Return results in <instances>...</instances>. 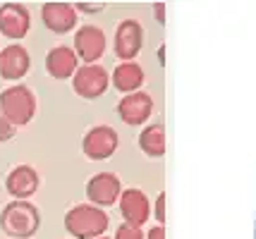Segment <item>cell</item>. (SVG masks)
<instances>
[{
	"label": "cell",
	"instance_id": "obj_1",
	"mask_svg": "<svg viewBox=\"0 0 256 239\" xmlns=\"http://www.w3.org/2000/svg\"><path fill=\"white\" fill-rule=\"evenodd\" d=\"M110 228V218L103 208L77 204L65 213V230L74 239H98Z\"/></svg>",
	"mask_w": 256,
	"mask_h": 239
},
{
	"label": "cell",
	"instance_id": "obj_2",
	"mask_svg": "<svg viewBox=\"0 0 256 239\" xmlns=\"http://www.w3.org/2000/svg\"><path fill=\"white\" fill-rule=\"evenodd\" d=\"M41 228V211L32 201H10L0 213V230L10 239H29Z\"/></svg>",
	"mask_w": 256,
	"mask_h": 239
},
{
	"label": "cell",
	"instance_id": "obj_3",
	"mask_svg": "<svg viewBox=\"0 0 256 239\" xmlns=\"http://www.w3.org/2000/svg\"><path fill=\"white\" fill-rule=\"evenodd\" d=\"M0 113L14 127H26L36 115V96L24 84H12L0 93Z\"/></svg>",
	"mask_w": 256,
	"mask_h": 239
},
{
	"label": "cell",
	"instance_id": "obj_4",
	"mask_svg": "<svg viewBox=\"0 0 256 239\" xmlns=\"http://www.w3.org/2000/svg\"><path fill=\"white\" fill-rule=\"evenodd\" d=\"M110 86V72L103 65H79L72 77V89L84 101H96Z\"/></svg>",
	"mask_w": 256,
	"mask_h": 239
},
{
	"label": "cell",
	"instance_id": "obj_5",
	"mask_svg": "<svg viewBox=\"0 0 256 239\" xmlns=\"http://www.w3.org/2000/svg\"><path fill=\"white\" fill-rule=\"evenodd\" d=\"M120 146V137L110 125H94L82 139V153L89 160H106Z\"/></svg>",
	"mask_w": 256,
	"mask_h": 239
},
{
	"label": "cell",
	"instance_id": "obj_6",
	"mask_svg": "<svg viewBox=\"0 0 256 239\" xmlns=\"http://www.w3.org/2000/svg\"><path fill=\"white\" fill-rule=\"evenodd\" d=\"M106 46H108V41H106L103 29L94 26V24H82L74 31L72 50L77 53L79 62H84V65H98V60L106 53Z\"/></svg>",
	"mask_w": 256,
	"mask_h": 239
},
{
	"label": "cell",
	"instance_id": "obj_7",
	"mask_svg": "<svg viewBox=\"0 0 256 239\" xmlns=\"http://www.w3.org/2000/svg\"><path fill=\"white\" fill-rule=\"evenodd\" d=\"M120 194H122V182L115 172H96L86 182V199L96 208L115 206L120 201Z\"/></svg>",
	"mask_w": 256,
	"mask_h": 239
},
{
	"label": "cell",
	"instance_id": "obj_8",
	"mask_svg": "<svg viewBox=\"0 0 256 239\" xmlns=\"http://www.w3.org/2000/svg\"><path fill=\"white\" fill-rule=\"evenodd\" d=\"M144 46V29L136 19H122L115 29V38H112V50L118 60L122 62H134V57L142 53Z\"/></svg>",
	"mask_w": 256,
	"mask_h": 239
},
{
	"label": "cell",
	"instance_id": "obj_9",
	"mask_svg": "<svg viewBox=\"0 0 256 239\" xmlns=\"http://www.w3.org/2000/svg\"><path fill=\"white\" fill-rule=\"evenodd\" d=\"M32 29V12L22 2L0 5V36L10 41H22Z\"/></svg>",
	"mask_w": 256,
	"mask_h": 239
},
{
	"label": "cell",
	"instance_id": "obj_10",
	"mask_svg": "<svg viewBox=\"0 0 256 239\" xmlns=\"http://www.w3.org/2000/svg\"><path fill=\"white\" fill-rule=\"evenodd\" d=\"M154 108H156V103L151 98V93L134 91V93H127V96L120 98V103H118V115H120V120H122L124 125L139 127V125H146V120H151Z\"/></svg>",
	"mask_w": 256,
	"mask_h": 239
},
{
	"label": "cell",
	"instance_id": "obj_11",
	"mask_svg": "<svg viewBox=\"0 0 256 239\" xmlns=\"http://www.w3.org/2000/svg\"><path fill=\"white\" fill-rule=\"evenodd\" d=\"M120 216L127 225H134V228H144L146 223L151 220V201L142 189L136 187H130V189H122L120 194Z\"/></svg>",
	"mask_w": 256,
	"mask_h": 239
},
{
	"label": "cell",
	"instance_id": "obj_12",
	"mask_svg": "<svg viewBox=\"0 0 256 239\" xmlns=\"http://www.w3.org/2000/svg\"><path fill=\"white\" fill-rule=\"evenodd\" d=\"M41 22H44V26L48 31L62 36L74 31V26L79 24V14L72 2H44Z\"/></svg>",
	"mask_w": 256,
	"mask_h": 239
},
{
	"label": "cell",
	"instance_id": "obj_13",
	"mask_svg": "<svg viewBox=\"0 0 256 239\" xmlns=\"http://www.w3.org/2000/svg\"><path fill=\"white\" fill-rule=\"evenodd\" d=\"M41 175L32 165H17L5 177V192L12 196V201H29V196L38 192Z\"/></svg>",
	"mask_w": 256,
	"mask_h": 239
},
{
	"label": "cell",
	"instance_id": "obj_14",
	"mask_svg": "<svg viewBox=\"0 0 256 239\" xmlns=\"http://www.w3.org/2000/svg\"><path fill=\"white\" fill-rule=\"evenodd\" d=\"M32 55L22 43H10L0 48V77L5 81H20L29 74Z\"/></svg>",
	"mask_w": 256,
	"mask_h": 239
},
{
	"label": "cell",
	"instance_id": "obj_15",
	"mask_svg": "<svg viewBox=\"0 0 256 239\" xmlns=\"http://www.w3.org/2000/svg\"><path fill=\"white\" fill-rule=\"evenodd\" d=\"M44 65L50 79L65 81V79H72L74 72L79 69V57L70 46H56L46 53Z\"/></svg>",
	"mask_w": 256,
	"mask_h": 239
},
{
	"label": "cell",
	"instance_id": "obj_16",
	"mask_svg": "<svg viewBox=\"0 0 256 239\" xmlns=\"http://www.w3.org/2000/svg\"><path fill=\"white\" fill-rule=\"evenodd\" d=\"M112 89H118L120 93H134L142 89L144 84V69L139 62H120L112 69Z\"/></svg>",
	"mask_w": 256,
	"mask_h": 239
},
{
	"label": "cell",
	"instance_id": "obj_17",
	"mask_svg": "<svg viewBox=\"0 0 256 239\" xmlns=\"http://www.w3.org/2000/svg\"><path fill=\"white\" fill-rule=\"evenodd\" d=\"M139 148L146 158H160L166 156L168 148V137H166V127L160 122H154V125H146L139 134Z\"/></svg>",
	"mask_w": 256,
	"mask_h": 239
},
{
	"label": "cell",
	"instance_id": "obj_18",
	"mask_svg": "<svg viewBox=\"0 0 256 239\" xmlns=\"http://www.w3.org/2000/svg\"><path fill=\"white\" fill-rule=\"evenodd\" d=\"M115 239H144V232H142V228L122 223L120 228L115 230Z\"/></svg>",
	"mask_w": 256,
	"mask_h": 239
},
{
	"label": "cell",
	"instance_id": "obj_19",
	"mask_svg": "<svg viewBox=\"0 0 256 239\" xmlns=\"http://www.w3.org/2000/svg\"><path fill=\"white\" fill-rule=\"evenodd\" d=\"M154 218L158 220V225H163V223H166V218H168V213H166V192H160L156 196V204H154Z\"/></svg>",
	"mask_w": 256,
	"mask_h": 239
},
{
	"label": "cell",
	"instance_id": "obj_20",
	"mask_svg": "<svg viewBox=\"0 0 256 239\" xmlns=\"http://www.w3.org/2000/svg\"><path fill=\"white\" fill-rule=\"evenodd\" d=\"M14 132H17V127L12 125V122H8V120H5V115L0 113V144L10 141V139L14 137Z\"/></svg>",
	"mask_w": 256,
	"mask_h": 239
},
{
	"label": "cell",
	"instance_id": "obj_21",
	"mask_svg": "<svg viewBox=\"0 0 256 239\" xmlns=\"http://www.w3.org/2000/svg\"><path fill=\"white\" fill-rule=\"evenodd\" d=\"M72 5H74V10H77V14L79 12H100L103 10V5H100V2H72Z\"/></svg>",
	"mask_w": 256,
	"mask_h": 239
},
{
	"label": "cell",
	"instance_id": "obj_22",
	"mask_svg": "<svg viewBox=\"0 0 256 239\" xmlns=\"http://www.w3.org/2000/svg\"><path fill=\"white\" fill-rule=\"evenodd\" d=\"M144 239H168V237H166V228H163V225H156V228H151L148 232H144Z\"/></svg>",
	"mask_w": 256,
	"mask_h": 239
},
{
	"label": "cell",
	"instance_id": "obj_23",
	"mask_svg": "<svg viewBox=\"0 0 256 239\" xmlns=\"http://www.w3.org/2000/svg\"><path fill=\"white\" fill-rule=\"evenodd\" d=\"M156 17L158 22H166V5L163 2H156Z\"/></svg>",
	"mask_w": 256,
	"mask_h": 239
},
{
	"label": "cell",
	"instance_id": "obj_24",
	"mask_svg": "<svg viewBox=\"0 0 256 239\" xmlns=\"http://www.w3.org/2000/svg\"><path fill=\"white\" fill-rule=\"evenodd\" d=\"M98 239H110V237H108V235H103V237H98Z\"/></svg>",
	"mask_w": 256,
	"mask_h": 239
}]
</instances>
